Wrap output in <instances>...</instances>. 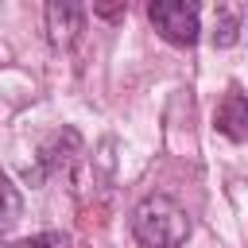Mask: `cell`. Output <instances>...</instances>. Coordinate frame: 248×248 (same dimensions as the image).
<instances>
[{"label":"cell","instance_id":"obj_3","mask_svg":"<svg viewBox=\"0 0 248 248\" xmlns=\"http://www.w3.org/2000/svg\"><path fill=\"white\" fill-rule=\"evenodd\" d=\"M81 19H85V8L74 4V0H50L46 4V31H50V43L54 46H70L81 31Z\"/></svg>","mask_w":248,"mask_h":248},{"label":"cell","instance_id":"obj_2","mask_svg":"<svg viewBox=\"0 0 248 248\" xmlns=\"http://www.w3.org/2000/svg\"><path fill=\"white\" fill-rule=\"evenodd\" d=\"M147 19L170 46H194L202 35V8L194 0H151Z\"/></svg>","mask_w":248,"mask_h":248},{"label":"cell","instance_id":"obj_4","mask_svg":"<svg viewBox=\"0 0 248 248\" xmlns=\"http://www.w3.org/2000/svg\"><path fill=\"white\" fill-rule=\"evenodd\" d=\"M217 128L225 136H232V140H248V93L232 89L225 97V105L217 112Z\"/></svg>","mask_w":248,"mask_h":248},{"label":"cell","instance_id":"obj_1","mask_svg":"<svg viewBox=\"0 0 248 248\" xmlns=\"http://www.w3.org/2000/svg\"><path fill=\"white\" fill-rule=\"evenodd\" d=\"M132 236L140 248H182L190 236V213L167 194H147L132 209Z\"/></svg>","mask_w":248,"mask_h":248},{"label":"cell","instance_id":"obj_6","mask_svg":"<svg viewBox=\"0 0 248 248\" xmlns=\"http://www.w3.org/2000/svg\"><path fill=\"white\" fill-rule=\"evenodd\" d=\"M236 39H240V8L221 4L213 19V46H232Z\"/></svg>","mask_w":248,"mask_h":248},{"label":"cell","instance_id":"obj_5","mask_svg":"<svg viewBox=\"0 0 248 248\" xmlns=\"http://www.w3.org/2000/svg\"><path fill=\"white\" fill-rule=\"evenodd\" d=\"M19 213H23V194H19L16 182L0 170V232L12 229V225L19 221Z\"/></svg>","mask_w":248,"mask_h":248},{"label":"cell","instance_id":"obj_8","mask_svg":"<svg viewBox=\"0 0 248 248\" xmlns=\"http://www.w3.org/2000/svg\"><path fill=\"white\" fill-rule=\"evenodd\" d=\"M128 12V4H116V8H93V16H101V19H116V16H124Z\"/></svg>","mask_w":248,"mask_h":248},{"label":"cell","instance_id":"obj_7","mask_svg":"<svg viewBox=\"0 0 248 248\" xmlns=\"http://www.w3.org/2000/svg\"><path fill=\"white\" fill-rule=\"evenodd\" d=\"M16 248H70V236L58 232V229H46V232H35V236L16 240Z\"/></svg>","mask_w":248,"mask_h":248}]
</instances>
